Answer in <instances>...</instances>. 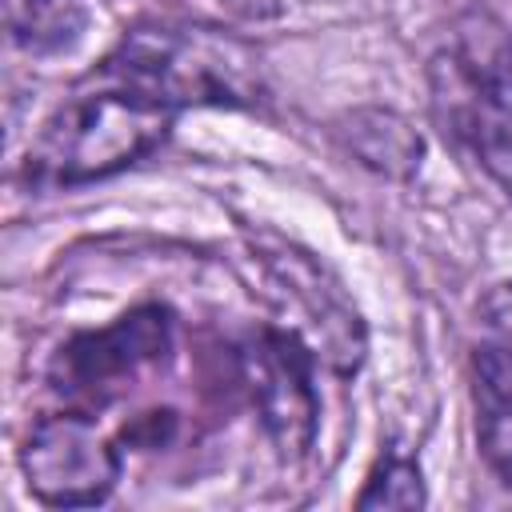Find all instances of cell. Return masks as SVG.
<instances>
[{
	"mask_svg": "<svg viewBox=\"0 0 512 512\" xmlns=\"http://www.w3.org/2000/svg\"><path fill=\"white\" fill-rule=\"evenodd\" d=\"M176 108L156 96L108 80L100 88L64 100L28 144L24 180L28 188H76L104 180L140 156H148L172 128Z\"/></svg>",
	"mask_w": 512,
	"mask_h": 512,
	"instance_id": "6da1fadb",
	"label": "cell"
},
{
	"mask_svg": "<svg viewBox=\"0 0 512 512\" xmlns=\"http://www.w3.org/2000/svg\"><path fill=\"white\" fill-rule=\"evenodd\" d=\"M444 128L512 196V20L472 16L432 64Z\"/></svg>",
	"mask_w": 512,
	"mask_h": 512,
	"instance_id": "7a4b0ae2",
	"label": "cell"
},
{
	"mask_svg": "<svg viewBox=\"0 0 512 512\" xmlns=\"http://www.w3.org/2000/svg\"><path fill=\"white\" fill-rule=\"evenodd\" d=\"M100 76L140 88L176 112L184 104H256L264 92L260 56L244 40L196 24L128 32Z\"/></svg>",
	"mask_w": 512,
	"mask_h": 512,
	"instance_id": "3957f363",
	"label": "cell"
},
{
	"mask_svg": "<svg viewBox=\"0 0 512 512\" xmlns=\"http://www.w3.org/2000/svg\"><path fill=\"white\" fill-rule=\"evenodd\" d=\"M172 352V316L164 308H132L108 328L80 332L56 348L48 384L72 412H100L120 400L144 372Z\"/></svg>",
	"mask_w": 512,
	"mask_h": 512,
	"instance_id": "277c9868",
	"label": "cell"
},
{
	"mask_svg": "<svg viewBox=\"0 0 512 512\" xmlns=\"http://www.w3.org/2000/svg\"><path fill=\"white\" fill-rule=\"evenodd\" d=\"M20 468L36 500L52 508H84L116 488L120 452L88 412L60 408L32 424L20 448Z\"/></svg>",
	"mask_w": 512,
	"mask_h": 512,
	"instance_id": "5b68a950",
	"label": "cell"
},
{
	"mask_svg": "<svg viewBox=\"0 0 512 512\" xmlns=\"http://www.w3.org/2000/svg\"><path fill=\"white\" fill-rule=\"evenodd\" d=\"M244 380L252 388L256 412L264 420V432L272 436L276 452L296 460L312 448L316 436V388H312V352L300 336L264 328L256 332L244 352Z\"/></svg>",
	"mask_w": 512,
	"mask_h": 512,
	"instance_id": "8992f818",
	"label": "cell"
},
{
	"mask_svg": "<svg viewBox=\"0 0 512 512\" xmlns=\"http://www.w3.org/2000/svg\"><path fill=\"white\" fill-rule=\"evenodd\" d=\"M472 400L484 460L512 488V284H496L476 316Z\"/></svg>",
	"mask_w": 512,
	"mask_h": 512,
	"instance_id": "52a82bcc",
	"label": "cell"
},
{
	"mask_svg": "<svg viewBox=\"0 0 512 512\" xmlns=\"http://www.w3.org/2000/svg\"><path fill=\"white\" fill-rule=\"evenodd\" d=\"M340 136H344L348 152L360 156V164H368L384 176H408L412 168H420V136L396 112L360 108L344 120Z\"/></svg>",
	"mask_w": 512,
	"mask_h": 512,
	"instance_id": "ba28073f",
	"label": "cell"
},
{
	"mask_svg": "<svg viewBox=\"0 0 512 512\" xmlns=\"http://www.w3.org/2000/svg\"><path fill=\"white\" fill-rule=\"evenodd\" d=\"M356 504L360 508H420L424 504V480H420L416 460H408L400 452H388L376 464V472L368 476Z\"/></svg>",
	"mask_w": 512,
	"mask_h": 512,
	"instance_id": "9c48e42d",
	"label": "cell"
},
{
	"mask_svg": "<svg viewBox=\"0 0 512 512\" xmlns=\"http://www.w3.org/2000/svg\"><path fill=\"white\" fill-rule=\"evenodd\" d=\"M8 8V28L24 44H40L44 36H56L60 8L56 0H4Z\"/></svg>",
	"mask_w": 512,
	"mask_h": 512,
	"instance_id": "30bf717a",
	"label": "cell"
},
{
	"mask_svg": "<svg viewBox=\"0 0 512 512\" xmlns=\"http://www.w3.org/2000/svg\"><path fill=\"white\" fill-rule=\"evenodd\" d=\"M240 12H252V16H268V12H276L284 0H232Z\"/></svg>",
	"mask_w": 512,
	"mask_h": 512,
	"instance_id": "8fae6325",
	"label": "cell"
}]
</instances>
